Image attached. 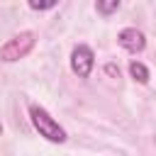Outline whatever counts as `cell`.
I'll return each instance as SVG.
<instances>
[{"instance_id":"cell-2","label":"cell","mask_w":156,"mask_h":156,"mask_svg":"<svg viewBox=\"0 0 156 156\" xmlns=\"http://www.w3.org/2000/svg\"><path fill=\"white\" fill-rule=\"evenodd\" d=\"M34 41H37V34L29 32V29L15 34L12 39H7L0 46V61H20V58H24L34 49Z\"/></svg>"},{"instance_id":"cell-7","label":"cell","mask_w":156,"mask_h":156,"mask_svg":"<svg viewBox=\"0 0 156 156\" xmlns=\"http://www.w3.org/2000/svg\"><path fill=\"white\" fill-rule=\"evenodd\" d=\"M29 7L32 10H51V7H56V0H49V2H29Z\"/></svg>"},{"instance_id":"cell-9","label":"cell","mask_w":156,"mask_h":156,"mask_svg":"<svg viewBox=\"0 0 156 156\" xmlns=\"http://www.w3.org/2000/svg\"><path fill=\"white\" fill-rule=\"evenodd\" d=\"M0 132H2V124H0Z\"/></svg>"},{"instance_id":"cell-4","label":"cell","mask_w":156,"mask_h":156,"mask_svg":"<svg viewBox=\"0 0 156 156\" xmlns=\"http://www.w3.org/2000/svg\"><path fill=\"white\" fill-rule=\"evenodd\" d=\"M117 41H119V46L127 49L129 54H139V51H144V46H146V37H144V32L136 29V27L122 29V32L117 34Z\"/></svg>"},{"instance_id":"cell-1","label":"cell","mask_w":156,"mask_h":156,"mask_svg":"<svg viewBox=\"0 0 156 156\" xmlns=\"http://www.w3.org/2000/svg\"><path fill=\"white\" fill-rule=\"evenodd\" d=\"M29 119L34 124V129L39 132V136L54 141V144H61L66 141V129L41 107V105H29Z\"/></svg>"},{"instance_id":"cell-5","label":"cell","mask_w":156,"mask_h":156,"mask_svg":"<svg viewBox=\"0 0 156 156\" xmlns=\"http://www.w3.org/2000/svg\"><path fill=\"white\" fill-rule=\"evenodd\" d=\"M129 73H132L134 80H139V83H149V68H146L144 63L132 61V63H129Z\"/></svg>"},{"instance_id":"cell-3","label":"cell","mask_w":156,"mask_h":156,"mask_svg":"<svg viewBox=\"0 0 156 156\" xmlns=\"http://www.w3.org/2000/svg\"><path fill=\"white\" fill-rule=\"evenodd\" d=\"M93 66H95V54L90 46L85 44H78L73 51H71V68L78 78H88L93 73Z\"/></svg>"},{"instance_id":"cell-6","label":"cell","mask_w":156,"mask_h":156,"mask_svg":"<svg viewBox=\"0 0 156 156\" xmlns=\"http://www.w3.org/2000/svg\"><path fill=\"white\" fill-rule=\"evenodd\" d=\"M95 10H98L100 15H112V12H117V10H119V0H110V2H98V5H95Z\"/></svg>"},{"instance_id":"cell-8","label":"cell","mask_w":156,"mask_h":156,"mask_svg":"<svg viewBox=\"0 0 156 156\" xmlns=\"http://www.w3.org/2000/svg\"><path fill=\"white\" fill-rule=\"evenodd\" d=\"M105 71H107L112 78H119V68H117L115 63H107V66H105Z\"/></svg>"}]
</instances>
